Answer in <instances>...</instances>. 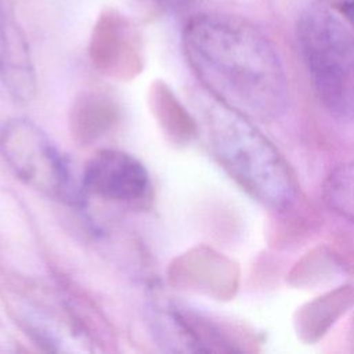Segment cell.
Wrapping results in <instances>:
<instances>
[{"mask_svg":"<svg viewBox=\"0 0 354 354\" xmlns=\"http://www.w3.org/2000/svg\"><path fill=\"white\" fill-rule=\"evenodd\" d=\"M322 196L333 213L354 223V162L340 165L326 176Z\"/></svg>","mask_w":354,"mask_h":354,"instance_id":"obj_7","label":"cell"},{"mask_svg":"<svg viewBox=\"0 0 354 354\" xmlns=\"http://www.w3.org/2000/svg\"><path fill=\"white\" fill-rule=\"evenodd\" d=\"M0 151L12 171L36 191L69 205L83 202L86 192L69 160L33 122L7 120L0 130Z\"/></svg>","mask_w":354,"mask_h":354,"instance_id":"obj_4","label":"cell"},{"mask_svg":"<svg viewBox=\"0 0 354 354\" xmlns=\"http://www.w3.org/2000/svg\"><path fill=\"white\" fill-rule=\"evenodd\" d=\"M354 297L353 289L343 288L332 292L330 295L308 304V310H304L299 318V326L303 333L310 339L313 335L319 336L339 315L340 310L347 306Z\"/></svg>","mask_w":354,"mask_h":354,"instance_id":"obj_8","label":"cell"},{"mask_svg":"<svg viewBox=\"0 0 354 354\" xmlns=\"http://www.w3.org/2000/svg\"><path fill=\"white\" fill-rule=\"evenodd\" d=\"M350 342H351V346H353V350H354V318H353L351 329H350Z\"/></svg>","mask_w":354,"mask_h":354,"instance_id":"obj_10","label":"cell"},{"mask_svg":"<svg viewBox=\"0 0 354 354\" xmlns=\"http://www.w3.org/2000/svg\"><path fill=\"white\" fill-rule=\"evenodd\" d=\"M297 43L314 91L337 119L354 120V35L328 8L308 7L297 22Z\"/></svg>","mask_w":354,"mask_h":354,"instance_id":"obj_3","label":"cell"},{"mask_svg":"<svg viewBox=\"0 0 354 354\" xmlns=\"http://www.w3.org/2000/svg\"><path fill=\"white\" fill-rule=\"evenodd\" d=\"M185 57L203 88L250 119L272 120L288 102L283 65L250 24L225 15L192 18L183 33Z\"/></svg>","mask_w":354,"mask_h":354,"instance_id":"obj_1","label":"cell"},{"mask_svg":"<svg viewBox=\"0 0 354 354\" xmlns=\"http://www.w3.org/2000/svg\"><path fill=\"white\" fill-rule=\"evenodd\" d=\"M194 108L207 148L246 194L277 212L296 202L299 183L293 169L253 119L206 90L195 97Z\"/></svg>","mask_w":354,"mask_h":354,"instance_id":"obj_2","label":"cell"},{"mask_svg":"<svg viewBox=\"0 0 354 354\" xmlns=\"http://www.w3.org/2000/svg\"><path fill=\"white\" fill-rule=\"evenodd\" d=\"M82 185L86 194L127 202L145 195L149 176L145 166L133 155L119 149H102L86 163Z\"/></svg>","mask_w":354,"mask_h":354,"instance_id":"obj_5","label":"cell"},{"mask_svg":"<svg viewBox=\"0 0 354 354\" xmlns=\"http://www.w3.org/2000/svg\"><path fill=\"white\" fill-rule=\"evenodd\" d=\"M0 80L7 91L21 102H28L36 91L33 65L25 36L14 17L0 0Z\"/></svg>","mask_w":354,"mask_h":354,"instance_id":"obj_6","label":"cell"},{"mask_svg":"<svg viewBox=\"0 0 354 354\" xmlns=\"http://www.w3.org/2000/svg\"><path fill=\"white\" fill-rule=\"evenodd\" d=\"M321 3L336 11L354 28V0H321Z\"/></svg>","mask_w":354,"mask_h":354,"instance_id":"obj_9","label":"cell"}]
</instances>
